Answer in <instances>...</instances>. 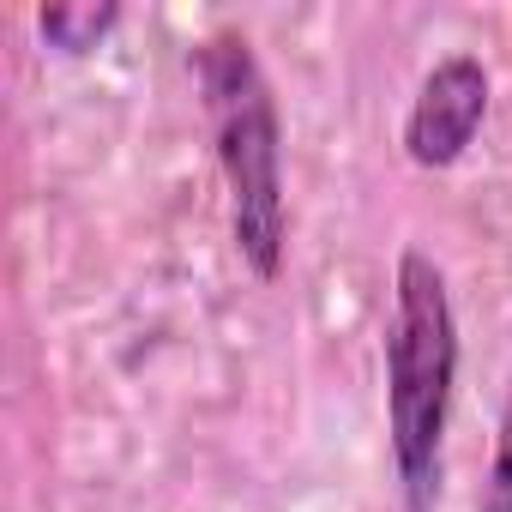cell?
Here are the masks:
<instances>
[{"instance_id":"cell-1","label":"cell","mask_w":512,"mask_h":512,"mask_svg":"<svg viewBox=\"0 0 512 512\" xmlns=\"http://www.w3.org/2000/svg\"><path fill=\"white\" fill-rule=\"evenodd\" d=\"M187 73L199 85L205 121H211V151L229 187V229L241 266L272 284L284 272L290 247V205H284V121L272 79L241 31H217L187 55Z\"/></svg>"},{"instance_id":"cell-2","label":"cell","mask_w":512,"mask_h":512,"mask_svg":"<svg viewBox=\"0 0 512 512\" xmlns=\"http://www.w3.org/2000/svg\"><path fill=\"white\" fill-rule=\"evenodd\" d=\"M458 392V314L446 272L410 247L386 326V440L404 512H434L446 482V422Z\"/></svg>"},{"instance_id":"cell-3","label":"cell","mask_w":512,"mask_h":512,"mask_svg":"<svg viewBox=\"0 0 512 512\" xmlns=\"http://www.w3.org/2000/svg\"><path fill=\"white\" fill-rule=\"evenodd\" d=\"M488 121V67L476 55H446L428 67L410 115H404V151L416 169H452Z\"/></svg>"},{"instance_id":"cell-4","label":"cell","mask_w":512,"mask_h":512,"mask_svg":"<svg viewBox=\"0 0 512 512\" xmlns=\"http://www.w3.org/2000/svg\"><path fill=\"white\" fill-rule=\"evenodd\" d=\"M115 25H121V7H115V0H61V7H43V13H37L43 43H49L55 55H67V61L97 55Z\"/></svg>"},{"instance_id":"cell-5","label":"cell","mask_w":512,"mask_h":512,"mask_svg":"<svg viewBox=\"0 0 512 512\" xmlns=\"http://www.w3.org/2000/svg\"><path fill=\"white\" fill-rule=\"evenodd\" d=\"M476 512H512V386H506V410H500V434H494V464H488Z\"/></svg>"}]
</instances>
